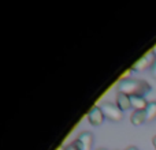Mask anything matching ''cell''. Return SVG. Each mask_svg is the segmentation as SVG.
Here are the masks:
<instances>
[{
    "label": "cell",
    "mask_w": 156,
    "mask_h": 150,
    "mask_svg": "<svg viewBox=\"0 0 156 150\" xmlns=\"http://www.w3.org/2000/svg\"><path fill=\"white\" fill-rule=\"evenodd\" d=\"M99 150H105V149H99Z\"/></svg>",
    "instance_id": "obj_16"
},
{
    "label": "cell",
    "mask_w": 156,
    "mask_h": 150,
    "mask_svg": "<svg viewBox=\"0 0 156 150\" xmlns=\"http://www.w3.org/2000/svg\"><path fill=\"white\" fill-rule=\"evenodd\" d=\"M130 121H132L133 126H141L144 121H147L145 111H134L130 116Z\"/></svg>",
    "instance_id": "obj_8"
},
{
    "label": "cell",
    "mask_w": 156,
    "mask_h": 150,
    "mask_svg": "<svg viewBox=\"0 0 156 150\" xmlns=\"http://www.w3.org/2000/svg\"><path fill=\"white\" fill-rule=\"evenodd\" d=\"M86 118H88L89 123H90L92 126H100V124L103 123V120H104V113H103L101 108L94 105V107H92L90 109H89Z\"/></svg>",
    "instance_id": "obj_3"
},
{
    "label": "cell",
    "mask_w": 156,
    "mask_h": 150,
    "mask_svg": "<svg viewBox=\"0 0 156 150\" xmlns=\"http://www.w3.org/2000/svg\"><path fill=\"white\" fill-rule=\"evenodd\" d=\"M74 142L77 143V146L81 150H90L92 143H93V135H92L90 132H86V131L81 132Z\"/></svg>",
    "instance_id": "obj_4"
},
{
    "label": "cell",
    "mask_w": 156,
    "mask_h": 150,
    "mask_svg": "<svg viewBox=\"0 0 156 150\" xmlns=\"http://www.w3.org/2000/svg\"><path fill=\"white\" fill-rule=\"evenodd\" d=\"M100 108H101L103 113H104V118H107L108 120H111V121H121L122 118H123V112H122L115 104L105 102V104H103Z\"/></svg>",
    "instance_id": "obj_2"
},
{
    "label": "cell",
    "mask_w": 156,
    "mask_h": 150,
    "mask_svg": "<svg viewBox=\"0 0 156 150\" xmlns=\"http://www.w3.org/2000/svg\"><path fill=\"white\" fill-rule=\"evenodd\" d=\"M126 150H138L137 148H134V146H130V148H127Z\"/></svg>",
    "instance_id": "obj_14"
},
{
    "label": "cell",
    "mask_w": 156,
    "mask_h": 150,
    "mask_svg": "<svg viewBox=\"0 0 156 150\" xmlns=\"http://www.w3.org/2000/svg\"><path fill=\"white\" fill-rule=\"evenodd\" d=\"M151 73H152V75L156 78V59L152 62V64H151Z\"/></svg>",
    "instance_id": "obj_11"
},
{
    "label": "cell",
    "mask_w": 156,
    "mask_h": 150,
    "mask_svg": "<svg viewBox=\"0 0 156 150\" xmlns=\"http://www.w3.org/2000/svg\"><path fill=\"white\" fill-rule=\"evenodd\" d=\"M145 115H147V120L152 121L156 119V101L148 102V107L145 109Z\"/></svg>",
    "instance_id": "obj_9"
},
{
    "label": "cell",
    "mask_w": 156,
    "mask_h": 150,
    "mask_svg": "<svg viewBox=\"0 0 156 150\" xmlns=\"http://www.w3.org/2000/svg\"><path fill=\"white\" fill-rule=\"evenodd\" d=\"M58 150H63V148H59V149H58Z\"/></svg>",
    "instance_id": "obj_15"
},
{
    "label": "cell",
    "mask_w": 156,
    "mask_h": 150,
    "mask_svg": "<svg viewBox=\"0 0 156 150\" xmlns=\"http://www.w3.org/2000/svg\"><path fill=\"white\" fill-rule=\"evenodd\" d=\"M152 145H154V148H155V150H156V135L154 138H152Z\"/></svg>",
    "instance_id": "obj_12"
},
{
    "label": "cell",
    "mask_w": 156,
    "mask_h": 150,
    "mask_svg": "<svg viewBox=\"0 0 156 150\" xmlns=\"http://www.w3.org/2000/svg\"><path fill=\"white\" fill-rule=\"evenodd\" d=\"M116 107L123 112L132 108V102H130V96H126L123 93H118L116 94Z\"/></svg>",
    "instance_id": "obj_5"
},
{
    "label": "cell",
    "mask_w": 156,
    "mask_h": 150,
    "mask_svg": "<svg viewBox=\"0 0 156 150\" xmlns=\"http://www.w3.org/2000/svg\"><path fill=\"white\" fill-rule=\"evenodd\" d=\"M151 64H152V62H149V56L147 55V56L140 57V59L132 66V70L133 71H144L147 67H151Z\"/></svg>",
    "instance_id": "obj_7"
},
{
    "label": "cell",
    "mask_w": 156,
    "mask_h": 150,
    "mask_svg": "<svg viewBox=\"0 0 156 150\" xmlns=\"http://www.w3.org/2000/svg\"><path fill=\"white\" fill-rule=\"evenodd\" d=\"M130 102H132V108H134L136 111H145L148 107V101L145 100V97L141 96H130Z\"/></svg>",
    "instance_id": "obj_6"
},
{
    "label": "cell",
    "mask_w": 156,
    "mask_h": 150,
    "mask_svg": "<svg viewBox=\"0 0 156 150\" xmlns=\"http://www.w3.org/2000/svg\"><path fill=\"white\" fill-rule=\"evenodd\" d=\"M152 55L155 56V59H156V45L154 46V49H152Z\"/></svg>",
    "instance_id": "obj_13"
},
{
    "label": "cell",
    "mask_w": 156,
    "mask_h": 150,
    "mask_svg": "<svg viewBox=\"0 0 156 150\" xmlns=\"http://www.w3.org/2000/svg\"><path fill=\"white\" fill-rule=\"evenodd\" d=\"M63 150H81V149L77 146L76 142H71V143H69V145H66L65 148H63Z\"/></svg>",
    "instance_id": "obj_10"
},
{
    "label": "cell",
    "mask_w": 156,
    "mask_h": 150,
    "mask_svg": "<svg viewBox=\"0 0 156 150\" xmlns=\"http://www.w3.org/2000/svg\"><path fill=\"white\" fill-rule=\"evenodd\" d=\"M118 93H123L126 96H141L145 97L151 91V85L147 80L132 79V78H123L118 82Z\"/></svg>",
    "instance_id": "obj_1"
}]
</instances>
